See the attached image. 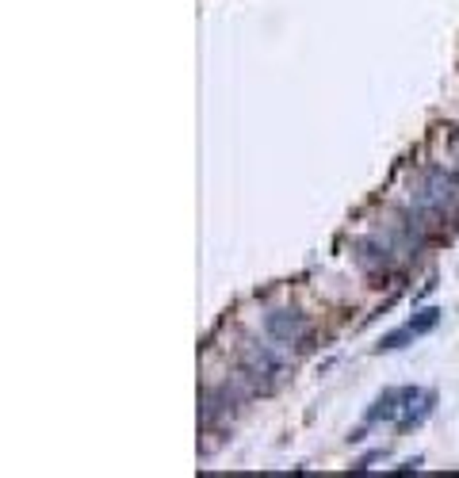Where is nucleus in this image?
Returning <instances> with one entry per match:
<instances>
[{"label": "nucleus", "mask_w": 459, "mask_h": 478, "mask_svg": "<svg viewBox=\"0 0 459 478\" xmlns=\"http://www.w3.org/2000/svg\"><path fill=\"white\" fill-rule=\"evenodd\" d=\"M436 283H440V280H436V276H429V280L421 283V291H418V295H413V303H425V298L436 291Z\"/></svg>", "instance_id": "9d476101"}, {"label": "nucleus", "mask_w": 459, "mask_h": 478, "mask_svg": "<svg viewBox=\"0 0 459 478\" xmlns=\"http://www.w3.org/2000/svg\"><path fill=\"white\" fill-rule=\"evenodd\" d=\"M413 337H418V333H413L410 325H402V329H394V333H383V337H379L375 352H398V348H406Z\"/></svg>", "instance_id": "6e6552de"}, {"label": "nucleus", "mask_w": 459, "mask_h": 478, "mask_svg": "<svg viewBox=\"0 0 459 478\" xmlns=\"http://www.w3.org/2000/svg\"><path fill=\"white\" fill-rule=\"evenodd\" d=\"M264 333H268V341H276V345L283 348H310L314 341V325L310 318H306L303 310H295V306H279V310H268L264 314Z\"/></svg>", "instance_id": "f03ea898"}, {"label": "nucleus", "mask_w": 459, "mask_h": 478, "mask_svg": "<svg viewBox=\"0 0 459 478\" xmlns=\"http://www.w3.org/2000/svg\"><path fill=\"white\" fill-rule=\"evenodd\" d=\"M421 467V455H413V459H402L398 467H394V475H410V470Z\"/></svg>", "instance_id": "9b49d317"}, {"label": "nucleus", "mask_w": 459, "mask_h": 478, "mask_svg": "<svg viewBox=\"0 0 459 478\" xmlns=\"http://www.w3.org/2000/svg\"><path fill=\"white\" fill-rule=\"evenodd\" d=\"M451 146H456V149H459V131H451Z\"/></svg>", "instance_id": "f8f14e48"}, {"label": "nucleus", "mask_w": 459, "mask_h": 478, "mask_svg": "<svg viewBox=\"0 0 459 478\" xmlns=\"http://www.w3.org/2000/svg\"><path fill=\"white\" fill-rule=\"evenodd\" d=\"M238 360H241V367L256 379L261 394H268V390L276 387V379L283 375V360H279V352L272 345H264V341H256V337H241Z\"/></svg>", "instance_id": "7ed1b4c3"}, {"label": "nucleus", "mask_w": 459, "mask_h": 478, "mask_svg": "<svg viewBox=\"0 0 459 478\" xmlns=\"http://www.w3.org/2000/svg\"><path fill=\"white\" fill-rule=\"evenodd\" d=\"M433 405H436V394H433V390H425V394H421V402H418V410H413V405H406V417H398V429H402V432L418 429L421 421L433 413Z\"/></svg>", "instance_id": "423d86ee"}, {"label": "nucleus", "mask_w": 459, "mask_h": 478, "mask_svg": "<svg viewBox=\"0 0 459 478\" xmlns=\"http://www.w3.org/2000/svg\"><path fill=\"white\" fill-rule=\"evenodd\" d=\"M440 322H444V310H440V306H421V310L413 314V318H410L406 325H410V329L418 333V337H425V333H433Z\"/></svg>", "instance_id": "0eeeda50"}, {"label": "nucleus", "mask_w": 459, "mask_h": 478, "mask_svg": "<svg viewBox=\"0 0 459 478\" xmlns=\"http://www.w3.org/2000/svg\"><path fill=\"white\" fill-rule=\"evenodd\" d=\"M398 413H402V390L386 387L383 394H379L375 402L368 405L364 421H368V425H379V421H398Z\"/></svg>", "instance_id": "39448f33"}, {"label": "nucleus", "mask_w": 459, "mask_h": 478, "mask_svg": "<svg viewBox=\"0 0 459 478\" xmlns=\"http://www.w3.org/2000/svg\"><path fill=\"white\" fill-rule=\"evenodd\" d=\"M406 211L421 218L433 233H444V226L459 222V173L444 165H421L410 180Z\"/></svg>", "instance_id": "f257e3e1"}, {"label": "nucleus", "mask_w": 459, "mask_h": 478, "mask_svg": "<svg viewBox=\"0 0 459 478\" xmlns=\"http://www.w3.org/2000/svg\"><path fill=\"white\" fill-rule=\"evenodd\" d=\"M353 260H356V268L368 276H391L394 264H398V253H391V249L371 233V238H360L353 245Z\"/></svg>", "instance_id": "20e7f679"}, {"label": "nucleus", "mask_w": 459, "mask_h": 478, "mask_svg": "<svg viewBox=\"0 0 459 478\" xmlns=\"http://www.w3.org/2000/svg\"><path fill=\"white\" fill-rule=\"evenodd\" d=\"M379 459H386V448H375V452H368L364 459H356V463H353V470H368L371 463H379Z\"/></svg>", "instance_id": "1a4fd4ad"}]
</instances>
